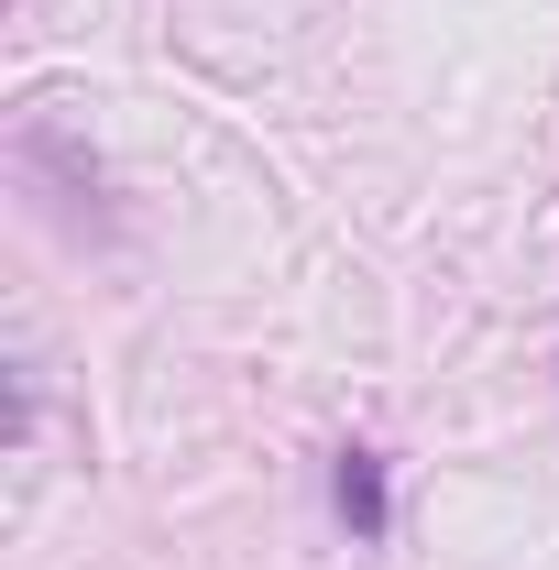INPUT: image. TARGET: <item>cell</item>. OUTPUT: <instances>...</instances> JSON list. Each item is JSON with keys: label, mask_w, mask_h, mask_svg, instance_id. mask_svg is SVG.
<instances>
[{"label": "cell", "mask_w": 559, "mask_h": 570, "mask_svg": "<svg viewBox=\"0 0 559 570\" xmlns=\"http://www.w3.org/2000/svg\"><path fill=\"white\" fill-rule=\"evenodd\" d=\"M330 504H341V527L373 549L384 527H395V494H384V450H341L330 461Z\"/></svg>", "instance_id": "6da1fadb"}]
</instances>
